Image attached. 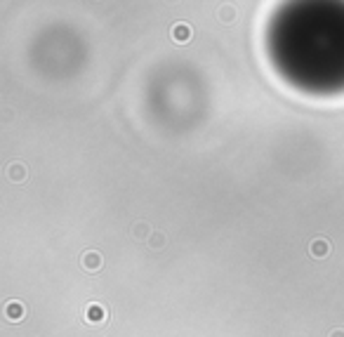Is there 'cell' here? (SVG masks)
I'll return each instance as SVG.
<instances>
[{
  "mask_svg": "<svg viewBox=\"0 0 344 337\" xmlns=\"http://www.w3.org/2000/svg\"><path fill=\"white\" fill-rule=\"evenodd\" d=\"M104 319H106V314H104V309L99 304H90L87 307V321H104Z\"/></svg>",
  "mask_w": 344,
  "mask_h": 337,
  "instance_id": "cell-1",
  "label": "cell"
},
{
  "mask_svg": "<svg viewBox=\"0 0 344 337\" xmlns=\"http://www.w3.org/2000/svg\"><path fill=\"white\" fill-rule=\"evenodd\" d=\"M311 252L316 255V257H323L328 252V243L326 240H314V245H311Z\"/></svg>",
  "mask_w": 344,
  "mask_h": 337,
  "instance_id": "cell-2",
  "label": "cell"
},
{
  "mask_svg": "<svg viewBox=\"0 0 344 337\" xmlns=\"http://www.w3.org/2000/svg\"><path fill=\"white\" fill-rule=\"evenodd\" d=\"M85 266H87V269H97V266L101 264V259H99V255H97V252H90V255H85Z\"/></svg>",
  "mask_w": 344,
  "mask_h": 337,
  "instance_id": "cell-3",
  "label": "cell"
},
{
  "mask_svg": "<svg viewBox=\"0 0 344 337\" xmlns=\"http://www.w3.org/2000/svg\"><path fill=\"white\" fill-rule=\"evenodd\" d=\"M335 337H344V335H335Z\"/></svg>",
  "mask_w": 344,
  "mask_h": 337,
  "instance_id": "cell-4",
  "label": "cell"
}]
</instances>
